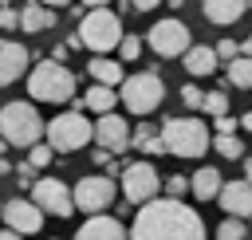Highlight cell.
I'll use <instances>...</instances> for the list:
<instances>
[{"label": "cell", "mask_w": 252, "mask_h": 240, "mask_svg": "<svg viewBox=\"0 0 252 240\" xmlns=\"http://www.w3.org/2000/svg\"><path fill=\"white\" fill-rule=\"evenodd\" d=\"M130 240H209V236H205V220L197 209L173 197H158L138 209L130 224Z\"/></svg>", "instance_id": "obj_1"}, {"label": "cell", "mask_w": 252, "mask_h": 240, "mask_svg": "<svg viewBox=\"0 0 252 240\" xmlns=\"http://www.w3.org/2000/svg\"><path fill=\"white\" fill-rule=\"evenodd\" d=\"M0 138L8 146H16V150H32V146L47 142V122L39 118V110H35L32 98L0 106Z\"/></svg>", "instance_id": "obj_2"}, {"label": "cell", "mask_w": 252, "mask_h": 240, "mask_svg": "<svg viewBox=\"0 0 252 240\" xmlns=\"http://www.w3.org/2000/svg\"><path fill=\"white\" fill-rule=\"evenodd\" d=\"M28 98L35 102H71L75 98V71L55 59H39L28 75Z\"/></svg>", "instance_id": "obj_3"}, {"label": "cell", "mask_w": 252, "mask_h": 240, "mask_svg": "<svg viewBox=\"0 0 252 240\" xmlns=\"http://www.w3.org/2000/svg\"><path fill=\"white\" fill-rule=\"evenodd\" d=\"M79 39H83V47L91 51V55H110L114 47H122V20H118V12H110V8H98V12H83V20H79Z\"/></svg>", "instance_id": "obj_4"}, {"label": "cell", "mask_w": 252, "mask_h": 240, "mask_svg": "<svg viewBox=\"0 0 252 240\" xmlns=\"http://www.w3.org/2000/svg\"><path fill=\"white\" fill-rule=\"evenodd\" d=\"M118 98L126 102V110L134 118H150L161 102H165V83L158 71H134L126 75V83L118 87Z\"/></svg>", "instance_id": "obj_5"}, {"label": "cell", "mask_w": 252, "mask_h": 240, "mask_svg": "<svg viewBox=\"0 0 252 240\" xmlns=\"http://www.w3.org/2000/svg\"><path fill=\"white\" fill-rule=\"evenodd\" d=\"M161 142H165V153L173 157H205V150L213 146L209 126L201 118H165Z\"/></svg>", "instance_id": "obj_6"}, {"label": "cell", "mask_w": 252, "mask_h": 240, "mask_svg": "<svg viewBox=\"0 0 252 240\" xmlns=\"http://www.w3.org/2000/svg\"><path fill=\"white\" fill-rule=\"evenodd\" d=\"M94 138V122L83 114V110H63L47 122V146L55 153H75L83 150L87 142Z\"/></svg>", "instance_id": "obj_7"}, {"label": "cell", "mask_w": 252, "mask_h": 240, "mask_svg": "<svg viewBox=\"0 0 252 240\" xmlns=\"http://www.w3.org/2000/svg\"><path fill=\"white\" fill-rule=\"evenodd\" d=\"M118 193H122V185H118L114 177H106V173L83 177V181L75 185V209L87 212V216H102V212L118 201Z\"/></svg>", "instance_id": "obj_8"}, {"label": "cell", "mask_w": 252, "mask_h": 240, "mask_svg": "<svg viewBox=\"0 0 252 240\" xmlns=\"http://www.w3.org/2000/svg\"><path fill=\"white\" fill-rule=\"evenodd\" d=\"M193 35H189V28L181 24V20H158L150 31H146V43L154 47V55L158 59H177V55H185L193 43H189Z\"/></svg>", "instance_id": "obj_9"}, {"label": "cell", "mask_w": 252, "mask_h": 240, "mask_svg": "<svg viewBox=\"0 0 252 240\" xmlns=\"http://www.w3.org/2000/svg\"><path fill=\"white\" fill-rule=\"evenodd\" d=\"M122 197L130 201V205H150V201H158V169L150 165V161H130L126 169H122Z\"/></svg>", "instance_id": "obj_10"}, {"label": "cell", "mask_w": 252, "mask_h": 240, "mask_svg": "<svg viewBox=\"0 0 252 240\" xmlns=\"http://www.w3.org/2000/svg\"><path fill=\"white\" fill-rule=\"evenodd\" d=\"M32 201H35L43 212L63 216V220L75 212V189H67L59 177H39V181L32 185Z\"/></svg>", "instance_id": "obj_11"}, {"label": "cell", "mask_w": 252, "mask_h": 240, "mask_svg": "<svg viewBox=\"0 0 252 240\" xmlns=\"http://www.w3.org/2000/svg\"><path fill=\"white\" fill-rule=\"evenodd\" d=\"M0 216H4V224L16 228L20 236H32V232L43 228V216H47V212H43L35 201H28V197H12V201H4Z\"/></svg>", "instance_id": "obj_12"}, {"label": "cell", "mask_w": 252, "mask_h": 240, "mask_svg": "<svg viewBox=\"0 0 252 240\" xmlns=\"http://www.w3.org/2000/svg\"><path fill=\"white\" fill-rule=\"evenodd\" d=\"M94 146L98 150H110V153H122L126 146H134V130L126 126L122 114H102L94 122Z\"/></svg>", "instance_id": "obj_13"}, {"label": "cell", "mask_w": 252, "mask_h": 240, "mask_svg": "<svg viewBox=\"0 0 252 240\" xmlns=\"http://www.w3.org/2000/svg\"><path fill=\"white\" fill-rule=\"evenodd\" d=\"M220 209H224V216H240V220H248L252 216V181H224V189H220Z\"/></svg>", "instance_id": "obj_14"}, {"label": "cell", "mask_w": 252, "mask_h": 240, "mask_svg": "<svg viewBox=\"0 0 252 240\" xmlns=\"http://www.w3.org/2000/svg\"><path fill=\"white\" fill-rule=\"evenodd\" d=\"M28 71V47L16 39H0V87H12Z\"/></svg>", "instance_id": "obj_15"}, {"label": "cell", "mask_w": 252, "mask_h": 240, "mask_svg": "<svg viewBox=\"0 0 252 240\" xmlns=\"http://www.w3.org/2000/svg\"><path fill=\"white\" fill-rule=\"evenodd\" d=\"M75 240H130V232L122 228V220L114 216H87V224L75 232Z\"/></svg>", "instance_id": "obj_16"}, {"label": "cell", "mask_w": 252, "mask_h": 240, "mask_svg": "<svg viewBox=\"0 0 252 240\" xmlns=\"http://www.w3.org/2000/svg\"><path fill=\"white\" fill-rule=\"evenodd\" d=\"M87 75H91V83H98V87H122L126 83V75H122V63L118 59H110V55H91V63H87Z\"/></svg>", "instance_id": "obj_17"}, {"label": "cell", "mask_w": 252, "mask_h": 240, "mask_svg": "<svg viewBox=\"0 0 252 240\" xmlns=\"http://www.w3.org/2000/svg\"><path fill=\"white\" fill-rule=\"evenodd\" d=\"M201 8H205V20H209V24H217V28H232V24L244 16L248 0H201Z\"/></svg>", "instance_id": "obj_18"}, {"label": "cell", "mask_w": 252, "mask_h": 240, "mask_svg": "<svg viewBox=\"0 0 252 240\" xmlns=\"http://www.w3.org/2000/svg\"><path fill=\"white\" fill-rule=\"evenodd\" d=\"M181 63H185V71H189L193 79H205V75H217L220 55H217V47H201V43H193V47L181 55Z\"/></svg>", "instance_id": "obj_19"}, {"label": "cell", "mask_w": 252, "mask_h": 240, "mask_svg": "<svg viewBox=\"0 0 252 240\" xmlns=\"http://www.w3.org/2000/svg\"><path fill=\"white\" fill-rule=\"evenodd\" d=\"M220 189H224V181H220V169L217 165H201L193 173V197L197 201H217Z\"/></svg>", "instance_id": "obj_20"}, {"label": "cell", "mask_w": 252, "mask_h": 240, "mask_svg": "<svg viewBox=\"0 0 252 240\" xmlns=\"http://www.w3.org/2000/svg\"><path fill=\"white\" fill-rule=\"evenodd\" d=\"M114 102H122L114 87H98V83H91V90L83 94V106L94 110L98 118H102V114H114Z\"/></svg>", "instance_id": "obj_21"}, {"label": "cell", "mask_w": 252, "mask_h": 240, "mask_svg": "<svg viewBox=\"0 0 252 240\" xmlns=\"http://www.w3.org/2000/svg\"><path fill=\"white\" fill-rule=\"evenodd\" d=\"M20 16H24V31H47V28H55V12L47 4H39V0H28V8Z\"/></svg>", "instance_id": "obj_22"}, {"label": "cell", "mask_w": 252, "mask_h": 240, "mask_svg": "<svg viewBox=\"0 0 252 240\" xmlns=\"http://www.w3.org/2000/svg\"><path fill=\"white\" fill-rule=\"evenodd\" d=\"M228 83L240 87V90H252V59L248 55H240V59L228 63Z\"/></svg>", "instance_id": "obj_23"}, {"label": "cell", "mask_w": 252, "mask_h": 240, "mask_svg": "<svg viewBox=\"0 0 252 240\" xmlns=\"http://www.w3.org/2000/svg\"><path fill=\"white\" fill-rule=\"evenodd\" d=\"M217 240H248V224L240 216H224L217 224Z\"/></svg>", "instance_id": "obj_24"}, {"label": "cell", "mask_w": 252, "mask_h": 240, "mask_svg": "<svg viewBox=\"0 0 252 240\" xmlns=\"http://www.w3.org/2000/svg\"><path fill=\"white\" fill-rule=\"evenodd\" d=\"M213 146H217V153H220V157H228V161H236V157H244V142H240L236 134H224V138H213Z\"/></svg>", "instance_id": "obj_25"}, {"label": "cell", "mask_w": 252, "mask_h": 240, "mask_svg": "<svg viewBox=\"0 0 252 240\" xmlns=\"http://www.w3.org/2000/svg\"><path fill=\"white\" fill-rule=\"evenodd\" d=\"M205 114H213V118H224L228 114V94L224 90H205V106H201Z\"/></svg>", "instance_id": "obj_26"}, {"label": "cell", "mask_w": 252, "mask_h": 240, "mask_svg": "<svg viewBox=\"0 0 252 240\" xmlns=\"http://www.w3.org/2000/svg\"><path fill=\"white\" fill-rule=\"evenodd\" d=\"M185 193H193V177H181V173H173V177L165 181V197H173V201H181Z\"/></svg>", "instance_id": "obj_27"}, {"label": "cell", "mask_w": 252, "mask_h": 240, "mask_svg": "<svg viewBox=\"0 0 252 240\" xmlns=\"http://www.w3.org/2000/svg\"><path fill=\"white\" fill-rule=\"evenodd\" d=\"M51 153H55V150H51L47 142H39V146L28 150V165H32V169H43V165H51Z\"/></svg>", "instance_id": "obj_28"}, {"label": "cell", "mask_w": 252, "mask_h": 240, "mask_svg": "<svg viewBox=\"0 0 252 240\" xmlns=\"http://www.w3.org/2000/svg\"><path fill=\"white\" fill-rule=\"evenodd\" d=\"M118 55H122V63H134V59L142 55V35H130V31H126V39H122Z\"/></svg>", "instance_id": "obj_29"}, {"label": "cell", "mask_w": 252, "mask_h": 240, "mask_svg": "<svg viewBox=\"0 0 252 240\" xmlns=\"http://www.w3.org/2000/svg\"><path fill=\"white\" fill-rule=\"evenodd\" d=\"M181 102H185L189 110H201V106H205V90H201L197 83H185V87H181Z\"/></svg>", "instance_id": "obj_30"}, {"label": "cell", "mask_w": 252, "mask_h": 240, "mask_svg": "<svg viewBox=\"0 0 252 240\" xmlns=\"http://www.w3.org/2000/svg\"><path fill=\"white\" fill-rule=\"evenodd\" d=\"M217 55H220V63H232V59H240V43L236 39H220L217 43Z\"/></svg>", "instance_id": "obj_31"}, {"label": "cell", "mask_w": 252, "mask_h": 240, "mask_svg": "<svg viewBox=\"0 0 252 240\" xmlns=\"http://www.w3.org/2000/svg\"><path fill=\"white\" fill-rule=\"evenodd\" d=\"M150 138H158V130H154L146 118H142V122L134 126V146H138V150H146V142H150Z\"/></svg>", "instance_id": "obj_32"}, {"label": "cell", "mask_w": 252, "mask_h": 240, "mask_svg": "<svg viewBox=\"0 0 252 240\" xmlns=\"http://www.w3.org/2000/svg\"><path fill=\"white\" fill-rule=\"evenodd\" d=\"M0 28H4V31H12V28H24V16H20L16 8H0Z\"/></svg>", "instance_id": "obj_33"}, {"label": "cell", "mask_w": 252, "mask_h": 240, "mask_svg": "<svg viewBox=\"0 0 252 240\" xmlns=\"http://www.w3.org/2000/svg\"><path fill=\"white\" fill-rule=\"evenodd\" d=\"M236 126H240V118H232V114L217 118V138H224V134H236Z\"/></svg>", "instance_id": "obj_34"}, {"label": "cell", "mask_w": 252, "mask_h": 240, "mask_svg": "<svg viewBox=\"0 0 252 240\" xmlns=\"http://www.w3.org/2000/svg\"><path fill=\"white\" fill-rule=\"evenodd\" d=\"M146 153H165V142H161V134H158V138H150V142H146Z\"/></svg>", "instance_id": "obj_35"}, {"label": "cell", "mask_w": 252, "mask_h": 240, "mask_svg": "<svg viewBox=\"0 0 252 240\" xmlns=\"http://www.w3.org/2000/svg\"><path fill=\"white\" fill-rule=\"evenodd\" d=\"M158 4H161V0H130L134 12H150V8H158Z\"/></svg>", "instance_id": "obj_36"}, {"label": "cell", "mask_w": 252, "mask_h": 240, "mask_svg": "<svg viewBox=\"0 0 252 240\" xmlns=\"http://www.w3.org/2000/svg\"><path fill=\"white\" fill-rule=\"evenodd\" d=\"M87 12H98V8H110V0H79Z\"/></svg>", "instance_id": "obj_37"}, {"label": "cell", "mask_w": 252, "mask_h": 240, "mask_svg": "<svg viewBox=\"0 0 252 240\" xmlns=\"http://www.w3.org/2000/svg\"><path fill=\"white\" fill-rule=\"evenodd\" d=\"M0 240H24V236H20L16 228H8V224H4V228H0Z\"/></svg>", "instance_id": "obj_38"}, {"label": "cell", "mask_w": 252, "mask_h": 240, "mask_svg": "<svg viewBox=\"0 0 252 240\" xmlns=\"http://www.w3.org/2000/svg\"><path fill=\"white\" fill-rule=\"evenodd\" d=\"M39 4H47V8H51V12H55V8H71V4H75V0H39Z\"/></svg>", "instance_id": "obj_39"}, {"label": "cell", "mask_w": 252, "mask_h": 240, "mask_svg": "<svg viewBox=\"0 0 252 240\" xmlns=\"http://www.w3.org/2000/svg\"><path fill=\"white\" fill-rule=\"evenodd\" d=\"M240 55H248V59H252V35H244V39H240Z\"/></svg>", "instance_id": "obj_40"}, {"label": "cell", "mask_w": 252, "mask_h": 240, "mask_svg": "<svg viewBox=\"0 0 252 240\" xmlns=\"http://www.w3.org/2000/svg\"><path fill=\"white\" fill-rule=\"evenodd\" d=\"M240 130H252V110H248V114L240 118Z\"/></svg>", "instance_id": "obj_41"}, {"label": "cell", "mask_w": 252, "mask_h": 240, "mask_svg": "<svg viewBox=\"0 0 252 240\" xmlns=\"http://www.w3.org/2000/svg\"><path fill=\"white\" fill-rule=\"evenodd\" d=\"M244 181H252V157H244Z\"/></svg>", "instance_id": "obj_42"}, {"label": "cell", "mask_w": 252, "mask_h": 240, "mask_svg": "<svg viewBox=\"0 0 252 240\" xmlns=\"http://www.w3.org/2000/svg\"><path fill=\"white\" fill-rule=\"evenodd\" d=\"M8 169H12V165H8V161H4V157H0V177H4V173H8Z\"/></svg>", "instance_id": "obj_43"}, {"label": "cell", "mask_w": 252, "mask_h": 240, "mask_svg": "<svg viewBox=\"0 0 252 240\" xmlns=\"http://www.w3.org/2000/svg\"><path fill=\"white\" fill-rule=\"evenodd\" d=\"M181 4H185V0H169V8H181Z\"/></svg>", "instance_id": "obj_44"}, {"label": "cell", "mask_w": 252, "mask_h": 240, "mask_svg": "<svg viewBox=\"0 0 252 240\" xmlns=\"http://www.w3.org/2000/svg\"><path fill=\"white\" fill-rule=\"evenodd\" d=\"M0 8H12V0H0Z\"/></svg>", "instance_id": "obj_45"}, {"label": "cell", "mask_w": 252, "mask_h": 240, "mask_svg": "<svg viewBox=\"0 0 252 240\" xmlns=\"http://www.w3.org/2000/svg\"><path fill=\"white\" fill-rule=\"evenodd\" d=\"M248 220H252V216H248Z\"/></svg>", "instance_id": "obj_46"}]
</instances>
